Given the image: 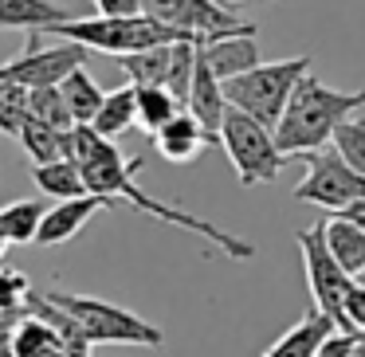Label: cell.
Here are the masks:
<instances>
[{
  "mask_svg": "<svg viewBox=\"0 0 365 357\" xmlns=\"http://www.w3.org/2000/svg\"><path fill=\"white\" fill-rule=\"evenodd\" d=\"M322 232H326V247L334 252V259L357 279L365 271V228L341 212H326Z\"/></svg>",
  "mask_w": 365,
  "mask_h": 357,
  "instance_id": "18",
  "label": "cell"
},
{
  "mask_svg": "<svg viewBox=\"0 0 365 357\" xmlns=\"http://www.w3.org/2000/svg\"><path fill=\"white\" fill-rule=\"evenodd\" d=\"M185 110L205 126L208 142H220V122L228 114V95H224V79L208 67V59L200 51H197V71H192V87H189Z\"/></svg>",
  "mask_w": 365,
  "mask_h": 357,
  "instance_id": "13",
  "label": "cell"
},
{
  "mask_svg": "<svg viewBox=\"0 0 365 357\" xmlns=\"http://www.w3.org/2000/svg\"><path fill=\"white\" fill-rule=\"evenodd\" d=\"M75 20L56 0H0V32H51Z\"/></svg>",
  "mask_w": 365,
  "mask_h": 357,
  "instance_id": "17",
  "label": "cell"
},
{
  "mask_svg": "<svg viewBox=\"0 0 365 357\" xmlns=\"http://www.w3.org/2000/svg\"><path fill=\"white\" fill-rule=\"evenodd\" d=\"M357 333H365V330H334L330 338L322 341V349H318V357H349V349H354Z\"/></svg>",
  "mask_w": 365,
  "mask_h": 357,
  "instance_id": "31",
  "label": "cell"
},
{
  "mask_svg": "<svg viewBox=\"0 0 365 357\" xmlns=\"http://www.w3.org/2000/svg\"><path fill=\"white\" fill-rule=\"evenodd\" d=\"M114 205H118V200L98 197V192H83V197L56 200V205L43 212V224H40V236H36V247L67 244V239H75L83 228H87L91 216H98L103 208H114Z\"/></svg>",
  "mask_w": 365,
  "mask_h": 357,
  "instance_id": "11",
  "label": "cell"
},
{
  "mask_svg": "<svg viewBox=\"0 0 365 357\" xmlns=\"http://www.w3.org/2000/svg\"><path fill=\"white\" fill-rule=\"evenodd\" d=\"M16 142H20V150L32 157V165H48V161H56V157H67V134L56 130L51 122L36 118V114L24 118Z\"/></svg>",
  "mask_w": 365,
  "mask_h": 357,
  "instance_id": "22",
  "label": "cell"
},
{
  "mask_svg": "<svg viewBox=\"0 0 365 357\" xmlns=\"http://www.w3.org/2000/svg\"><path fill=\"white\" fill-rule=\"evenodd\" d=\"M224 4H244V0H224Z\"/></svg>",
  "mask_w": 365,
  "mask_h": 357,
  "instance_id": "35",
  "label": "cell"
},
{
  "mask_svg": "<svg viewBox=\"0 0 365 357\" xmlns=\"http://www.w3.org/2000/svg\"><path fill=\"white\" fill-rule=\"evenodd\" d=\"M307 71H314V59L310 56H291V59H275V63H255L252 71L236 75V79L224 83V95L232 106H240L244 114L259 118L263 126L275 130L283 118L287 103H291L294 87Z\"/></svg>",
  "mask_w": 365,
  "mask_h": 357,
  "instance_id": "5",
  "label": "cell"
},
{
  "mask_svg": "<svg viewBox=\"0 0 365 357\" xmlns=\"http://www.w3.org/2000/svg\"><path fill=\"white\" fill-rule=\"evenodd\" d=\"M48 205L43 200H12V205L0 208V232L9 244H36L40 236V224Z\"/></svg>",
  "mask_w": 365,
  "mask_h": 357,
  "instance_id": "23",
  "label": "cell"
},
{
  "mask_svg": "<svg viewBox=\"0 0 365 357\" xmlns=\"http://www.w3.org/2000/svg\"><path fill=\"white\" fill-rule=\"evenodd\" d=\"M95 9L103 16H134V12H145L142 0H95Z\"/></svg>",
  "mask_w": 365,
  "mask_h": 357,
  "instance_id": "32",
  "label": "cell"
},
{
  "mask_svg": "<svg viewBox=\"0 0 365 357\" xmlns=\"http://www.w3.org/2000/svg\"><path fill=\"white\" fill-rule=\"evenodd\" d=\"M177 110H185V106L177 103V95L169 87H138V126L150 138L158 134Z\"/></svg>",
  "mask_w": 365,
  "mask_h": 357,
  "instance_id": "25",
  "label": "cell"
},
{
  "mask_svg": "<svg viewBox=\"0 0 365 357\" xmlns=\"http://www.w3.org/2000/svg\"><path fill=\"white\" fill-rule=\"evenodd\" d=\"M28 114L51 122V126L63 130V134H67L71 126H79V122H75V114H71V106H67V98H63V90H59V83H56V87H36V90H28Z\"/></svg>",
  "mask_w": 365,
  "mask_h": 357,
  "instance_id": "26",
  "label": "cell"
},
{
  "mask_svg": "<svg viewBox=\"0 0 365 357\" xmlns=\"http://www.w3.org/2000/svg\"><path fill=\"white\" fill-rule=\"evenodd\" d=\"M173 48H177V43L130 51V56H118V67L126 71V79L134 83V87H165V83H169V67H173Z\"/></svg>",
  "mask_w": 365,
  "mask_h": 357,
  "instance_id": "19",
  "label": "cell"
},
{
  "mask_svg": "<svg viewBox=\"0 0 365 357\" xmlns=\"http://www.w3.org/2000/svg\"><path fill=\"white\" fill-rule=\"evenodd\" d=\"M48 36H63V40L87 43L91 51H103V56H130V51H145V48H161V43H181V40H197L200 36L181 32L173 24H161L150 12H134V16H75L67 24L51 28Z\"/></svg>",
  "mask_w": 365,
  "mask_h": 357,
  "instance_id": "3",
  "label": "cell"
},
{
  "mask_svg": "<svg viewBox=\"0 0 365 357\" xmlns=\"http://www.w3.org/2000/svg\"><path fill=\"white\" fill-rule=\"evenodd\" d=\"M67 157L79 161L83 177H87V189L98 192V197L126 200V205H134L138 212L153 216V220L192 232V236L208 239L212 247H220L228 259H255V247L247 244V239L232 236V232L216 228L212 220H200V216L185 212V208H177V205H165V200L150 197L145 189H138L134 173L142 169V157H122L114 138H103L91 122H79V126L67 130Z\"/></svg>",
  "mask_w": 365,
  "mask_h": 357,
  "instance_id": "1",
  "label": "cell"
},
{
  "mask_svg": "<svg viewBox=\"0 0 365 357\" xmlns=\"http://www.w3.org/2000/svg\"><path fill=\"white\" fill-rule=\"evenodd\" d=\"M334 145H338L341 157L365 177V114H354V118L341 122L338 134H334Z\"/></svg>",
  "mask_w": 365,
  "mask_h": 357,
  "instance_id": "28",
  "label": "cell"
},
{
  "mask_svg": "<svg viewBox=\"0 0 365 357\" xmlns=\"http://www.w3.org/2000/svg\"><path fill=\"white\" fill-rule=\"evenodd\" d=\"M32 181H36V189H40L43 197H51V200H67V197L91 192L87 177H83V169H79L75 157H56V161H48V165H36Z\"/></svg>",
  "mask_w": 365,
  "mask_h": 357,
  "instance_id": "20",
  "label": "cell"
},
{
  "mask_svg": "<svg viewBox=\"0 0 365 357\" xmlns=\"http://www.w3.org/2000/svg\"><path fill=\"white\" fill-rule=\"evenodd\" d=\"M28 118V87L0 79V134L16 138Z\"/></svg>",
  "mask_w": 365,
  "mask_h": 357,
  "instance_id": "27",
  "label": "cell"
},
{
  "mask_svg": "<svg viewBox=\"0 0 365 357\" xmlns=\"http://www.w3.org/2000/svg\"><path fill=\"white\" fill-rule=\"evenodd\" d=\"M4 247H9V239H4V232H0V255H4Z\"/></svg>",
  "mask_w": 365,
  "mask_h": 357,
  "instance_id": "34",
  "label": "cell"
},
{
  "mask_svg": "<svg viewBox=\"0 0 365 357\" xmlns=\"http://www.w3.org/2000/svg\"><path fill=\"white\" fill-rule=\"evenodd\" d=\"M220 150L228 153V161H232V169H236L244 189H252L259 181H279V173L287 165V153L279 150L275 130L263 126L259 118L244 114L232 103H228V114L220 122Z\"/></svg>",
  "mask_w": 365,
  "mask_h": 357,
  "instance_id": "6",
  "label": "cell"
},
{
  "mask_svg": "<svg viewBox=\"0 0 365 357\" xmlns=\"http://www.w3.org/2000/svg\"><path fill=\"white\" fill-rule=\"evenodd\" d=\"M28 302H32V286H28L24 271L0 267V310L4 314H20V310H28Z\"/></svg>",
  "mask_w": 365,
  "mask_h": 357,
  "instance_id": "29",
  "label": "cell"
},
{
  "mask_svg": "<svg viewBox=\"0 0 365 357\" xmlns=\"http://www.w3.org/2000/svg\"><path fill=\"white\" fill-rule=\"evenodd\" d=\"M200 56L208 59V67L224 83L236 79V75L252 71L259 63V28L252 24V28H240V32H224L216 40H205L200 43Z\"/></svg>",
  "mask_w": 365,
  "mask_h": 357,
  "instance_id": "12",
  "label": "cell"
},
{
  "mask_svg": "<svg viewBox=\"0 0 365 357\" xmlns=\"http://www.w3.org/2000/svg\"><path fill=\"white\" fill-rule=\"evenodd\" d=\"M346 330H365V283L354 279L346 294Z\"/></svg>",
  "mask_w": 365,
  "mask_h": 357,
  "instance_id": "30",
  "label": "cell"
},
{
  "mask_svg": "<svg viewBox=\"0 0 365 357\" xmlns=\"http://www.w3.org/2000/svg\"><path fill=\"white\" fill-rule=\"evenodd\" d=\"M40 299L56 302L63 314H71L91 338V346H145V349L165 346L161 326L138 318L134 310L118 306V302L95 299V294H71V291H59V286L56 291H40Z\"/></svg>",
  "mask_w": 365,
  "mask_h": 357,
  "instance_id": "4",
  "label": "cell"
},
{
  "mask_svg": "<svg viewBox=\"0 0 365 357\" xmlns=\"http://www.w3.org/2000/svg\"><path fill=\"white\" fill-rule=\"evenodd\" d=\"M91 126L103 138H122L130 126H138V87L134 83H126L118 90H106V98H103V106H98Z\"/></svg>",
  "mask_w": 365,
  "mask_h": 357,
  "instance_id": "21",
  "label": "cell"
},
{
  "mask_svg": "<svg viewBox=\"0 0 365 357\" xmlns=\"http://www.w3.org/2000/svg\"><path fill=\"white\" fill-rule=\"evenodd\" d=\"M302 161H307V177L294 189L299 205H314L322 212H341L346 205L365 197V177L341 157L334 142L322 145V150L302 153Z\"/></svg>",
  "mask_w": 365,
  "mask_h": 357,
  "instance_id": "7",
  "label": "cell"
},
{
  "mask_svg": "<svg viewBox=\"0 0 365 357\" xmlns=\"http://www.w3.org/2000/svg\"><path fill=\"white\" fill-rule=\"evenodd\" d=\"M334 330H338V322H334V318L326 314V310H318L314 302H310L307 314H302L299 322H294L291 330H287L283 338H279L263 357H318L322 341L330 338Z\"/></svg>",
  "mask_w": 365,
  "mask_h": 357,
  "instance_id": "14",
  "label": "cell"
},
{
  "mask_svg": "<svg viewBox=\"0 0 365 357\" xmlns=\"http://www.w3.org/2000/svg\"><path fill=\"white\" fill-rule=\"evenodd\" d=\"M299 252H302V267H307V286H310V302L318 310L338 322V330H346V294L354 286V275L334 259V252L326 247V232L322 224L299 232Z\"/></svg>",
  "mask_w": 365,
  "mask_h": 357,
  "instance_id": "8",
  "label": "cell"
},
{
  "mask_svg": "<svg viewBox=\"0 0 365 357\" xmlns=\"http://www.w3.org/2000/svg\"><path fill=\"white\" fill-rule=\"evenodd\" d=\"M357 279H361V283H365V271H361V275H357Z\"/></svg>",
  "mask_w": 365,
  "mask_h": 357,
  "instance_id": "36",
  "label": "cell"
},
{
  "mask_svg": "<svg viewBox=\"0 0 365 357\" xmlns=\"http://www.w3.org/2000/svg\"><path fill=\"white\" fill-rule=\"evenodd\" d=\"M59 90H63L67 106H71V114H75V122H95L98 106H103V98H106V90L87 75V63L75 67V71L59 83Z\"/></svg>",
  "mask_w": 365,
  "mask_h": 357,
  "instance_id": "24",
  "label": "cell"
},
{
  "mask_svg": "<svg viewBox=\"0 0 365 357\" xmlns=\"http://www.w3.org/2000/svg\"><path fill=\"white\" fill-rule=\"evenodd\" d=\"M341 216H349L354 224H361V228H365V197L354 200V205H346V208H341Z\"/></svg>",
  "mask_w": 365,
  "mask_h": 357,
  "instance_id": "33",
  "label": "cell"
},
{
  "mask_svg": "<svg viewBox=\"0 0 365 357\" xmlns=\"http://www.w3.org/2000/svg\"><path fill=\"white\" fill-rule=\"evenodd\" d=\"M153 145H158V153L165 161L185 165V161L200 157V150L208 145V134H205V126H200L189 110H177L173 118H169L158 134H153Z\"/></svg>",
  "mask_w": 365,
  "mask_h": 357,
  "instance_id": "16",
  "label": "cell"
},
{
  "mask_svg": "<svg viewBox=\"0 0 365 357\" xmlns=\"http://www.w3.org/2000/svg\"><path fill=\"white\" fill-rule=\"evenodd\" d=\"M365 106V90H334L314 71H307L275 126V142L287 157H302L334 142L338 126Z\"/></svg>",
  "mask_w": 365,
  "mask_h": 357,
  "instance_id": "2",
  "label": "cell"
},
{
  "mask_svg": "<svg viewBox=\"0 0 365 357\" xmlns=\"http://www.w3.org/2000/svg\"><path fill=\"white\" fill-rule=\"evenodd\" d=\"M142 9L158 16L161 24H173L181 32H192L200 40H216L224 32H240L252 28V20L236 16L220 0H142Z\"/></svg>",
  "mask_w": 365,
  "mask_h": 357,
  "instance_id": "10",
  "label": "cell"
},
{
  "mask_svg": "<svg viewBox=\"0 0 365 357\" xmlns=\"http://www.w3.org/2000/svg\"><path fill=\"white\" fill-rule=\"evenodd\" d=\"M91 56L87 43H75V40H63L56 36L51 48L40 43V32H28V48L20 56H12L9 63H0V79L9 83H20V87L36 90V87H56L63 83L75 67H83Z\"/></svg>",
  "mask_w": 365,
  "mask_h": 357,
  "instance_id": "9",
  "label": "cell"
},
{
  "mask_svg": "<svg viewBox=\"0 0 365 357\" xmlns=\"http://www.w3.org/2000/svg\"><path fill=\"white\" fill-rule=\"evenodd\" d=\"M12 353L16 357H67V338L51 318L28 310L12 330Z\"/></svg>",
  "mask_w": 365,
  "mask_h": 357,
  "instance_id": "15",
  "label": "cell"
}]
</instances>
